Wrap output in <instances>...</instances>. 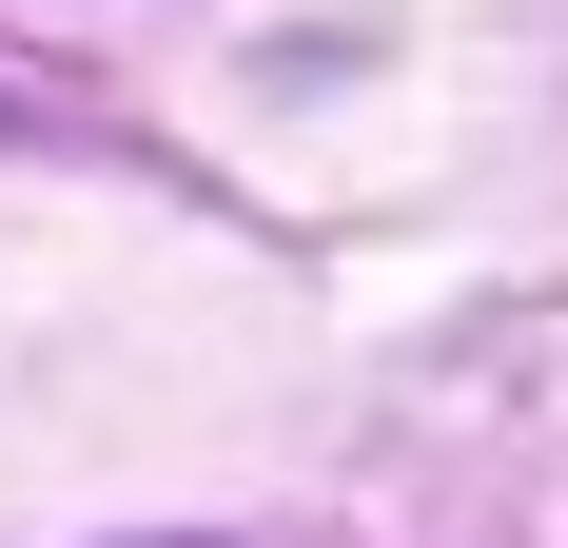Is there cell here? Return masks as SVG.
<instances>
[]
</instances>
